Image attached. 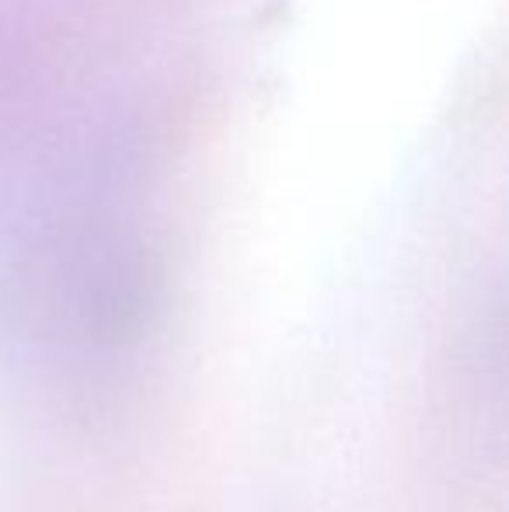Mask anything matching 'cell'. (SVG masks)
<instances>
[]
</instances>
